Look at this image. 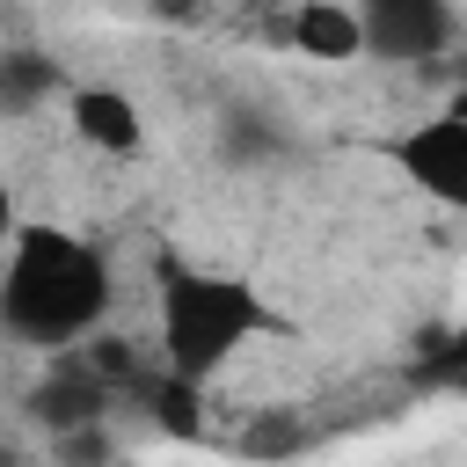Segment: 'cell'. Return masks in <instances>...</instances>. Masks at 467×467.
Instances as JSON below:
<instances>
[{
	"mask_svg": "<svg viewBox=\"0 0 467 467\" xmlns=\"http://www.w3.org/2000/svg\"><path fill=\"white\" fill-rule=\"evenodd\" d=\"M153 7H161V15H190L197 0H153Z\"/></svg>",
	"mask_w": 467,
	"mask_h": 467,
	"instance_id": "ba28073f",
	"label": "cell"
},
{
	"mask_svg": "<svg viewBox=\"0 0 467 467\" xmlns=\"http://www.w3.org/2000/svg\"><path fill=\"white\" fill-rule=\"evenodd\" d=\"M445 109H452V117H460V124H467V88H460V95H452V102H445Z\"/></svg>",
	"mask_w": 467,
	"mask_h": 467,
	"instance_id": "9c48e42d",
	"label": "cell"
},
{
	"mask_svg": "<svg viewBox=\"0 0 467 467\" xmlns=\"http://www.w3.org/2000/svg\"><path fill=\"white\" fill-rule=\"evenodd\" d=\"M285 36L321 58V66H343V58H365V22H358V0H299L285 15Z\"/></svg>",
	"mask_w": 467,
	"mask_h": 467,
	"instance_id": "8992f818",
	"label": "cell"
},
{
	"mask_svg": "<svg viewBox=\"0 0 467 467\" xmlns=\"http://www.w3.org/2000/svg\"><path fill=\"white\" fill-rule=\"evenodd\" d=\"M66 124H73L80 146H95V153H109V161L146 153V117H139V102H131L124 88H73V95H66Z\"/></svg>",
	"mask_w": 467,
	"mask_h": 467,
	"instance_id": "5b68a950",
	"label": "cell"
},
{
	"mask_svg": "<svg viewBox=\"0 0 467 467\" xmlns=\"http://www.w3.org/2000/svg\"><path fill=\"white\" fill-rule=\"evenodd\" d=\"M358 22H365V51L387 58H431L452 36L445 0H358Z\"/></svg>",
	"mask_w": 467,
	"mask_h": 467,
	"instance_id": "277c9868",
	"label": "cell"
},
{
	"mask_svg": "<svg viewBox=\"0 0 467 467\" xmlns=\"http://www.w3.org/2000/svg\"><path fill=\"white\" fill-rule=\"evenodd\" d=\"M277 328V314L263 306V292H248L241 277H219V270H190L175 263L161 277V358L175 379H212L248 336Z\"/></svg>",
	"mask_w": 467,
	"mask_h": 467,
	"instance_id": "7a4b0ae2",
	"label": "cell"
},
{
	"mask_svg": "<svg viewBox=\"0 0 467 467\" xmlns=\"http://www.w3.org/2000/svg\"><path fill=\"white\" fill-rule=\"evenodd\" d=\"M109 314V270L88 241L58 226H15L7 270H0V321L15 343L36 350H73L102 328Z\"/></svg>",
	"mask_w": 467,
	"mask_h": 467,
	"instance_id": "6da1fadb",
	"label": "cell"
},
{
	"mask_svg": "<svg viewBox=\"0 0 467 467\" xmlns=\"http://www.w3.org/2000/svg\"><path fill=\"white\" fill-rule=\"evenodd\" d=\"M15 226H22V219H15V190H7V182H0V248H7V241H15Z\"/></svg>",
	"mask_w": 467,
	"mask_h": 467,
	"instance_id": "52a82bcc",
	"label": "cell"
},
{
	"mask_svg": "<svg viewBox=\"0 0 467 467\" xmlns=\"http://www.w3.org/2000/svg\"><path fill=\"white\" fill-rule=\"evenodd\" d=\"M387 153H394V168H401L423 197H438V204L467 212V124H460L452 109H438V117H423V124H409Z\"/></svg>",
	"mask_w": 467,
	"mask_h": 467,
	"instance_id": "3957f363",
	"label": "cell"
}]
</instances>
